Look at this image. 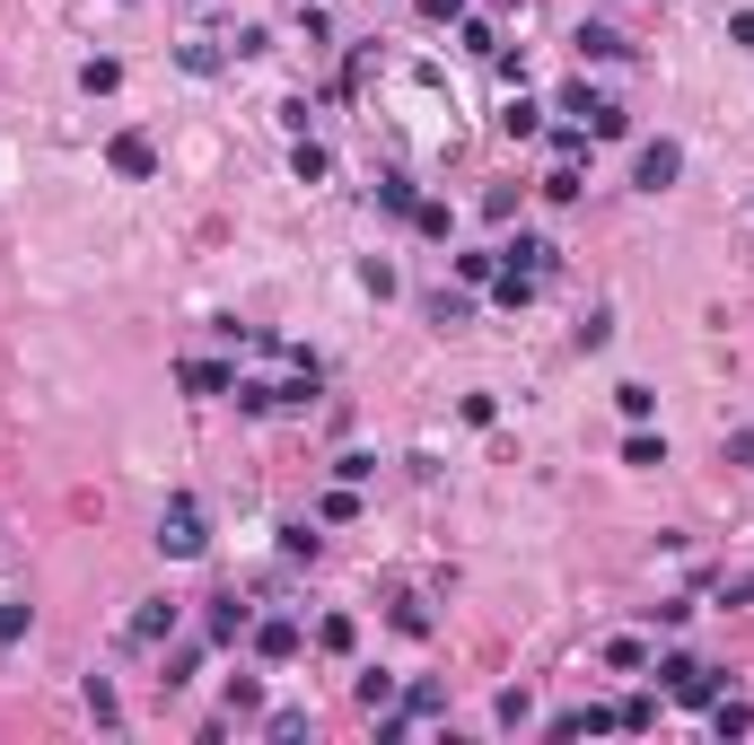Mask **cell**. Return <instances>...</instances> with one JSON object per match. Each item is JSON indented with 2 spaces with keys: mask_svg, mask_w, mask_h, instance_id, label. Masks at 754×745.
<instances>
[{
  "mask_svg": "<svg viewBox=\"0 0 754 745\" xmlns=\"http://www.w3.org/2000/svg\"><path fill=\"white\" fill-rule=\"evenodd\" d=\"M158 553H167V562H202V553H211V517H202V500H167V508H158Z\"/></svg>",
  "mask_w": 754,
  "mask_h": 745,
  "instance_id": "obj_1",
  "label": "cell"
},
{
  "mask_svg": "<svg viewBox=\"0 0 754 745\" xmlns=\"http://www.w3.org/2000/svg\"><path fill=\"white\" fill-rule=\"evenodd\" d=\"M658 675H667V702H720V684H729L720 667H702V658H684V649L658 658Z\"/></svg>",
  "mask_w": 754,
  "mask_h": 745,
  "instance_id": "obj_2",
  "label": "cell"
},
{
  "mask_svg": "<svg viewBox=\"0 0 754 745\" xmlns=\"http://www.w3.org/2000/svg\"><path fill=\"white\" fill-rule=\"evenodd\" d=\"M676 176H684V149H676V140H640V149H631V185H640V193H667Z\"/></svg>",
  "mask_w": 754,
  "mask_h": 745,
  "instance_id": "obj_3",
  "label": "cell"
},
{
  "mask_svg": "<svg viewBox=\"0 0 754 745\" xmlns=\"http://www.w3.org/2000/svg\"><path fill=\"white\" fill-rule=\"evenodd\" d=\"M501 263H509V272H535V281H553V272H562V246H553V238H509Z\"/></svg>",
  "mask_w": 754,
  "mask_h": 745,
  "instance_id": "obj_4",
  "label": "cell"
},
{
  "mask_svg": "<svg viewBox=\"0 0 754 745\" xmlns=\"http://www.w3.org/2000/svg\"><path fill=\"white\" fill-rule=\"evenodd\" d=\"M167 631H176V606H167V597H149V606H140V615L124 622V640H132V649H158Z\"/></svg>",
  "mask_w": 754,
  "mask_h": 745,
  "instance_id": "obj_5",
  "label": "cell"
},
{
  "mask_svg": "<svg viewBox=\"0 0 754 745\" xmlns=\"http://www.w3.org/2000/svg\"><path fill=\"white\" fill-rule=\"evenodd\" d=\"M115 176H158V149H149V132H115Z\"/></svg>",
  "mask_w": 754,
  "mask_h": 745,
  "instance_id": "obj_6",
  "label": "cell"
},
{
  "mask_svg": "<svg viewBox=\"0 0 754 745\" xmlns=\"http://www.w3.org/2000/svg\"><path fill=\"white\" fill-rule=\"evenodd\" d=\"M202 631H211V640H247V631H254L247 597H211V615H202Z\"/></svg>",
  "mask_w": 754,
  "mask_h": 745,
  "instance_id": "obj_7",
  "label": "cell"
},
{
  "mask_svg": "<svg viewBox=\"0 0 754 745\" xmlns=\"http://www.w3.org/2000/svg\"><path fill=\"white\" fill-rule=\"evenodd\" d=\"M185 386H193V395H238V369H229V360H185Z\"/></svg>",
  "mask_w": 754,
  "mask_h": 745,
  "instance_id": "obj_8",
  "label": "cell"
},
{
  "mask_svg": "<svg viewBox=\"0 0 754 745\" xmlns=\"http://www.w3.org/2000/svg\"><path fill=\"white\" fill-rule=\"evenodd\" d=\"M421 316H430L439 334H457V325L474 316V298H465V290H430V298H421Z\"/></svg>",
  "mask_w": 754,
  "mask_h": 745,
  "instance_id": "obj_9",
  "label": "cell"
},
{
  "mask_svg": "<svg viewBox=\"0 0 754 745\" xmlns=\"http://www.w3.org/2000/svg\"><path fill=\"white\" fill-rule=\"evenodd\" d=\"M254 649H263V658H272V667H281V658H299V622H290V615L254 622Z\"/></svg>",
  "mask_w": 754,
  "mask_h": 745,
  "instance_id": "obj_10",
  "label": "cell"
},
{
  "mask_svg": "<svg viewBox=\"0 0 754 745\" xmlns=\"http://www.w3.org/2000/svg\"><path fill=\"white\" fill-rule=\"evenodd\" d=\"M570 44H579V62H624V53H631V44L615 35V27H579Z\"/></svg>",
  "mask_w": 754,
  "mask_h": 745,
  "instance_id": "obj_11",
  "label": "cell"
},
{
  "mask_svg": "<svg viewBox=\"0 0 754 745\" xmlns=\"http://www.w3.org/2000/svg\"><path fill=\"white\" fill-rule=\"evenodd\" d=\"M535 193H544V202H579V193H588V185H579V158H553V176H544Z\"/></svg>",
  "mask_w": 754,
  "mask_h": 745,
  "instance_id": "obj_12",
  "label": "cell"
},
{
  "mask_svg": "<svg viewBox=\"0 0 754 745\" xmlns=\"http://www.w3.org/2000/svg\"><path fill=\"white\" fill-rule=\"evenodd\" d=\"M501 132H509V140H526V132H544V106H535V97H509V106H501Z\"/></svg>",
  "mask_w": 754,
  "mask_h": 745,
  "instance_id": "obj_13",
  "label": "cell"
},
{
  "mask_svg": "<svg viewBox=\"0 0 754 745\" xmlns=\"http://www.w3.org/2000/svg\"><path fill=\"white\" fill-rule=\"evenodd\" d=\"M176 62H185V71H193V80H211V71H220V62H229V53H220V44H211V35H193V44H176Z\"/></svg>",
  "mask_w": 754,
  "mask_h": 745,
  "instance_id": "obj_14",
  "label": "cell"
},
{
  "mask_svg": "<svg viewBox=\"0 0 754 745\" xmlns=\"http://www.w3.org/2000/svg\"><path fill=\"white\" fill-rule=\"evenodd\" d=\"M80 88H88V97H115V88H124V62H106V53L80 62Z\"/></svg>",
  "mask_w": 754,
  "mask_h": 745,
  "instance_id": "obj_15",
  "label": "cell"
},
{
  "mask_svg": "<svg viewBox=\"0 0 754 745\" xmlns=\"http://www.w3.org/2000/svg\"><path fill=\"white\" fill-rule=\"evenodd\" d=\"M588 132H597V140H624V132H631V115L615 106V97H597V106H588Z\"/></svg>",
  "mask_w": 754,
  "mask_h": 745,
  "instance_id": "obj_16",
  "label": "cell"
},
{
  "mask_svg": "<svg viewBox=\"0 0 754 745\" xmlns=\"http://www.w3.org/2000/svg\"><path fill=\"white\" fill-rule=\"evenodd\" d=\"M412 202H421V193H412L404 176H377V211H395V220H412Z\"/></svg>",
  "mask_w": 754,
  "mask_h": 745,
  "instance_id": "obj_17",
  "label": "cell"
},
{
  "mask_svg": "<svg viewBox=\"0 0 754 745\" xmlns=\"http://www.w3.org/2000/svg\"><path fill=\"white\" fill-rule=\"evenodd\" d=\"M88 720H97V728H115V720H124V702H115V684H106V675H88Z\"/></svg>",
  "mask_w": 754,
  "mask_h": 745,
  "instance_id": "obj_18",
  "label": "cell"
},
{
  "mask_svg": "<svg viewBox=\"0 0 754 745\" xmlns=\"http://www.w3.org/2000/svg\"><path fill=\"white\" fill-rule=\"evenodd\" d=\"M439 711H448V684H412L404 693V720H439Z\"/></svg>",
  "mask_w": 754,
  "mask_h": 745,
  "instance_id": "obj_19",
  "label": "cell"
},
{
  "mask_svg": "<svg viewBox=\"0 0 754 745\" xmlns=\"http://www.w3.org/2000/svg\"><path fill=\"white\" fill-rule=\"evenodd\" d=\"M711 728H720V737H746V728H754V711H746V702H729V693H720V702H711Z\"/></svg>",
  "mask_w": 754,
  "mask_h": 745,
  "instance_id": "obj_20",
  "label": "cell"
},
{
  "mask_svg": "<svg viewBox=\"0 0 754 745\" xmlns=\"http://www.w3.org/2000/svg\"><path fill=\"white\" fill-rule=\"evenodd\" d=\"M27 622H35L27 597H0V649H9V640H27Z\"/></svg>",
  "mask_w": 754,
  "mask_h": 745,
  "instance_id": "obj_21",
  "label": "cell"
},
{
  "mask_svg": "<svg viewBox=\"0 0 754 745\" xmlns=\"http://www.w3.org/2000/svg\"><path fill=\"white\" fill-rule=\"evenodd\" d=\"M325 167H334V158H325V149H316V140H299V149H290V176H299V185H316V176H325Z\"/></svg>",
  "mask_w": 754,
  "mask_h": 745,
  "instance_id": "obj_22",
  "label": "cell"
},
{
  "mask_svg": "<svg viewBox=\"0 0 754 745\" xmlns=\"http://www.w3.org/2000/svg\"><path fill=\"white\" fill-rule=\"evenodd\" d=\"M412 229H421V238H448L457 211H448V202H412Z\"/></svg>",
  "mask_w": 754,
  "mask_h": 745,
  "instance_id": "obj_23",
  "label": "cell"
},
{
  "mask_svg": "<svg viewBox=\"0 0 754 745\" xmlns=\"http://www.w3.org/2000/svg\"><path fill=\"white\" fill-rule=\"evenodd\" d=\"M263 737H281V745L307 737V711H290V702H281V711H263Z\"/></svg>",
  "mask_w": 754,
  "mask_h": 745,
  "instance_id": "obj_24",
  "label": "cell"
},
{
  "mask_svg": "<svg viewBox=\"0 0 754 745\" xmlns=\"http://www.w3.org/2000/svg\"><path fill=\"white\" fill-rule=\"evenodd\" d=\"M624 465H667V439H649V430H631V439H624Z\"/></svg>",
  "mask_w": 754,
  "mask_h": 745,
  "instance_id": "obj_25",
  "label": "cell"
},
{
  "mask_svg": "<svg viewBox=\"0 0 754 745\" xmlns=\"http://www.w3.org/2000/svg\"><path fill=\"white\" fill-rule=\"evenodd\" d=\"M316 640H325V649H334V658H343V649H352V640H360V622H352V615H325V622H316Z\"/></svg>",
  "mask_w": 754,
  "mask_h": 745,
  "instance_id": "obj_26",
  "label": "cell"
},
{
  "mask_svg": "<svg viewBox=\"0 0 754 745\" xmlns=\"http://www.w3.org/2000/svg\"><path fill=\"white\" fill-rule=\"evenodd\" d=\"M501 272V246H483V254H457V281H492Z\"/></svg>",
  "mask_w": 754,
  "mask_h": 745,
  "instance_id": "obj_27",
  "label": "cell"
},
{
  "mask_svg": "<svg viewBox=\"0 0 754 745\" xmlns=\"http://www.w3.org/2000/svg\"><path fill=\"white\" fill-rule=\"evenodd\" d=\"M615 403H624V421H649V412H658V395H649V386H615Z\"/></svg>",
  "mask_w": 754,
  "mask_h": 745,
  "instance_id": "obj_28",
  "label": "cell"
},
{
  "mask_svg": "<svg viewBox=\"0 0 754 745\" xmlns=\"http://www.w3.org/2000/svg\"><path fill=\"white\" fill-rule=\"evenodd\" d=\"M606 343H615V316H606V307H597V316H588V325H579V351H606Z\"/></svg>",
  "mask_w": 754,
  "mask_h": 745,
  "instance_id": "obj_29",
  "label": "cell"
},
{
  "mask_svg": "<svg viewBox=\"0 0 754 745\" xmlns=\"http://www.w3.org/2000/svg\"><path fill=\"white\" fill-rule=\"evenodd\" d=\"M193 667H202V640H185V649L167 658V684H193Z\"/></svg>",
  "mask_w": 754,
  "mask_h": 745,
  "instance_id": "obj_30",
  "label": "cell"
},
{
  "mask_svg": "<svg viewBox=\"0 0 754 745\" xmlns=\"http://www.w3.org/2000/svg\"><path fill=\"white\" fill-rule=\"evenodd\" d=\"M360 290H377V298H395V263H377V254H369V263H360Z\"/></svg>",
  "mask_w": 754,
  "mask_h": 745,
  "instance_id": "obj_31",
  "label": "cell"
},
{
  "mask_svg": "<svg viewBox=\"0 0 754 745\" xmlns=\"http://www.w3.org/2000/svg\"><path fill=\"white\" fill-rule=\"evenodd\" d=\"M606 667H624V675H631V667H649V649H640V640H606Z\"/></svg>",
  "mask_w": 754,
  "mask_h": 745,
  "instance_id": "obj_32",
  "label": "cell"
},
{
  "mask_svg": "<svg viewBox=\"0 0 754 745\" xmlns=\"http://www.w3.org/2000/svg\"><path fill=\"white\" fill-rule=\"evenodd\" d=\"M729 44H754V9H737V18H729Z\"/></svg>",
  "mask_w": 754,
  "mask_h": 745,
  "instance_id": "obj_33",
  "label": "cell"
},
{
  "mask_svg": "<svg viewBox=\"0 0 754 745\" xmlns=\"http://www.w3.org/2000/svg\"><path fill=\"white\" fill-rule=\"evenodd\" d=\"M746 597H754V579H737V588H729V606H746Z\"/></svg>",
  "mask_w": 754,
  "mask_h": 745,
  "instance_id": "obj_34",
  "label": "cell"
}]
</instances>
